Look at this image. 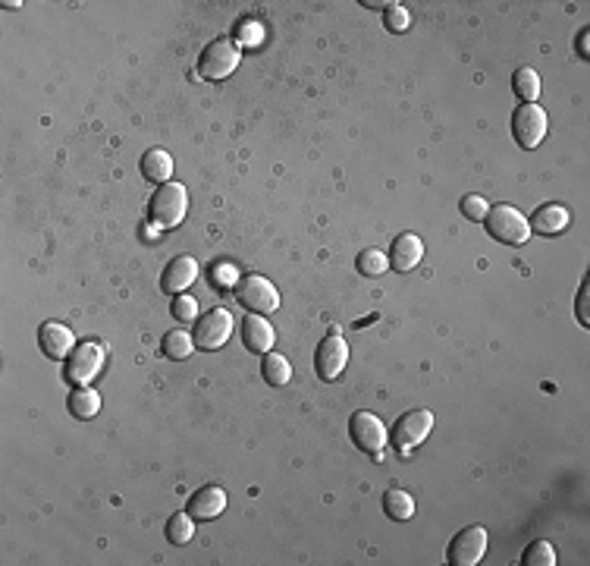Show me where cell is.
I'll return each instance as SVG.
<instances>
[{"mask_svg":"<svg viewBox=\"0 0 590 566\" xmlns=\"http://www.w3.org/2000/svg\"><path fill=\"white\" fill-rule=\"evenodd\" d=\"M186 208H189V195H186V186L182 183H160L154 189V195L148 198V217H151V226L158 230H173V226L182 224L186 217Z\"/></svg>","mask_w":590,"mask_h":566,"instance_id":"cell-1","label":"cell"},{"mask_svg":"<svg viewBox=\"0 0 590 566\" xmlns=\"http://www.w3.org/2000/svg\"><path fill=\"white\" fill-rule=\"evenodd\" d=\"M483 224H487V233L496 239V243H506V246H524L531 236L528 217H524L518 208H512V204H496V208H490Z\"/></svg>","mask_w":590,"mask_h":566,"instance_id":"cell-2","label":"cell"},{"mask_svg":"<svg viewBox=\"0 0 590 566\" xmlns=\"http://www.w3.org/2000/svg\"><path fill=\"white\" fill-rule=\"evenodd\" d=\"M242 51L233 38H214L211 45H204L202 57H198V76L208 82H220L239 67Z\"/></svg>","mask_w":590,"mask_h":566,"instance_id":"cell-3","label":"cell"},{"mask_svg":"<svg viewBox=\"0 0 590 566\" xmlns=\"http://www.w3.org/2000/svg\"><path fill=\"white\" fill-rule=\"evenodd\" d=\"M430 428H433V413H430V409H411V413H405V415L396 419L393 431H389V441H393L396 453L409 456L418 444L428 441Z\"/></svg>","mask_w":590,"mask_h":566,"instance_id":"cell-4","label":"cell"},{"mask_svg":"<svg viewBox=\"0 0 590 566\" xmlns=\"http://www.w3.org/2000/svg\"><path fill=\"white\" fill-rule=\"evenodd\" d=\"M349 437L352 444L358 447L361 453H367L371 459L380 463L383 459V447H387V428H383V422L377 419L374 413H365V409H358V413H352L349 419Z\"/></svg>","mask_w":590,"mask_h":566,"instance_id":"cell-5","label":"cell"},{"mask_svg":"<svg viewBox=\"0 0 590 566\" xmlns=\"http://www.w3.org/2000/svg\"><path fill=\"white\" fill-rule=\"evenodd\" d=\"M236 299L254 315H274L280 309V293L261 274H245L242 280H236Z\"/></svg>","mask_w":590,"mask_h":566,"instance_id":"cell-6","label":"cell"},{"mask_svg":"<svg viewBox=\"0 0 590 566\" xmlns=\"http://www.w3.org/2000/svg\"><path fill=\"white\" fill-rule=\"evenodd\" d=\"M546 130H550V120H546V110L537 108V104H522V108H515L512 113V136L522 148H537L540 139L546 136Z\"/></svg>","mask_w":590,"mask_h":566,"instance_id":"cell-7","label":"cell"},{"mask_svg":"<svg viewBox=\"0 0 590 566\" xmlns=\"http://www.w3.org/2000/svg\"><path fill=\"white\" fill-rule=\"evenodd\" d=\"M230 334H233V315L226 309H211L195 321V337L191 340H195L198 350L214 352L230 340Z\"/></svg>","mask_w":590,"mask_h":566,"instance_id":"cell-8","label":"cell"},{"mask_svg":"<svg viewBox=\"0 0 590 566\" xmlns=\"http://www.w3.org/2000/svg\"><path fill=\"white\" fill-rule=\"evenodd\" d=\"M104 368V346L98 343H79L73 352H69V362H67V372L63 378L76 387H85L95 381V374Z\"/></svg>","mask_w":590,"mask_h":566,"instance_id":"cell-9","label":"cell"},{"mask_svg":"<svg viewBox=\"0 0 590 566\" xmlns=\"http://www.w3.org/2000/svg\"><path fill=\"white\" fill-rule=\"evenodd\" d=\"M483 550H487V529H483V526H468L450 541V548H446V563L474 566V563H481Z\"/></svg>","mask_w":590,"mask_h":566,"instance_id":"cell-10","label":"cell"},{"mask_svg":"<svg viewBox=\"0 0 590 566\" xmlns=\"http://www.w3.org/2000/svg\"><path fill=\"white\" fill-rule=\"evenodd\" d=\"M346 362H349V346H346L343 334L333 328L330 337L321 340V346H317L315 368H317V374H321V381H336L339 372L346 368Z\"/></svg>","mask_w":590,"mask_h":566,"instance_id":"cell-11","label":"cell"},{"mask_svg":"<svg viewBox=\"0 0 590 566\" xmlns=\"http://www.w3.org/2000/svg\"><path fill=\"white\" fill-rule=\"evenodd\" d=\"M38 346L47 359H67L76 350V337L67 324L60 321H45L38 330Z\"/></svg>","mask_w":590,"mask_h":566,"instance_id":"cell-12","label":"cell"},{"mask_svg":"<svg viewBox=\"0 0 590 566\" xmlns=\"http://www.w3.org/2000/svg\"><path fill=\"white\" fill-rule=\"evenodd\" d=\"M198 278V261L191 255H176L167 267H163V278H160V289L163 293H186V289L195 283Z\"/></svg>","mask_w":590,"mask_h":566,"instance_id":"cell-13","label":"cell"},{"mask_svg":"<svg viewBox=\"0 0 590 566\" xmlns=\"http://www.w3.org/2000/svg\"><path fill=\"white\" fill-rule=\"evenodd\" d=\"M389 267H396V271H411V267L421 265L424 258V243L418 233H399V236L393 239V249H389Z\"/></svg>","mask_w":590,"mask_h":566,"instance_id":"cell-14","label":"cell"},{"mask_svg":"<svg viewBox=\"0 0 590 566\" xmlns=\"http://www.w3.org/2000/svg\"><path fill=\"white\" fill-rule=\"evenodd\" d=\"M276 340V330L270 328V321L264 315H245V321H242V343H245V350L258 352V356H267L270 346H274Z\"/></svg>","mask_w":590,"mask_h":566,"instance_id":"cell-15","label":"cell"},{"mask_svg":"<svg viewBox=\"0 0 590 566\" xmlns=\"http://www.w3.org/2000/svg\"><path fill=\"white\" fill-rule=\"evenodd\" d=\"M226 509V491L220 485H204L189 498L191 519H217Z\"/></svg>","mask_w":590,"mask_h":566,"instance_id":"cell-16","label":"cell"},{"mask_svg":"<svg viewBox=\"0 0 590 566\" xmlns=\"http://www.w3.org/2000/svg\"><path fill=\"white\" fill-rule=\"evenodd\" d=\"M568 221H572V215H568V208L563 204H543V208L534 211V217H531V230L540 233V236H556V233H563Z\"/></svg>","mask_w":590,"mask_h":566,"instance_id":"cell-17","label":"cell"},{"mask_svg":"<svg viewBox=\"0 0 590 566\" xmlns=\"http://www.w3.org/2000/svg\"><path fill=\"white\" fill-rule=\"evenodd\" d=\"M141 176H145L148 183H170V176H173V158H170V152H163V148H151V152H145V158H141Z\"/></svg>","mask_w":590,"mask_h":566,"instance_id":"cell-18","label":"cell"},{"mask_svg":"<svg viewBox=\"0 0 590 566\" xmlns=\"http://www.w3.org/2000/svg\"><path fill=\"white\" fill-rule=\"evenodd\" d=\"M383 513L396 522L411 519V516H415V498H411L409 491H402V487H389V491L383 494Z\"/></svg>","mask_w":590,"mask_h":566,"instance_id":"cell-19","label":"cell"},{"mask_svg":"<svg viewBox=\"0 0 590 566\" xmlns=\"http://www.w3.org/2000/svg\"><path fill=\"white\" fill-rule=\"evenodd\" d=\"M69 413L76 419H95L101 413V396H98V391H91V387H76L69 393Z\"/></svg>","mask_w":590,"mask_h":566,"instance_id":"cell-20","label":"cell"},{"mask_svg":"<svg viewBox=\"0 0 590 566\" xmlns=\"http://www.w3.org/2000/svg\"><path fill=\"white\" fill-rule=\"evenodd\" d=\"M261 374H264L267 384L283 387V384H289V378H293V365H289V359L280 356V352H267L264 362H261Z\"/></svg>","mask_w":590,"mask_h":566,"instance_id":"cell-21","label":"cell"},{"mask_svg":"<svg viewBox=\"0 0 590 566\" xmlns=\"http://www.w3.org/2000/svg\"><path fill=\"white\" fill-rule=\"evenodd\" d=\"M191 350H195V340H191V334H186V330H170V334H163L160 340V352L167 359H189L191 356Z\"/></svg>","mask_w":590,"mask_h":566,"instance_id":"cell-22","label":"cell"},{"mask_svg":"<svg viewBox=\"0 0 590 566\" xmlns=\"http://www.w3.org/2000/svg\"><path fill=\"white\" fill-rule=\"evenodd\" d=\"M512 89H515V95L522 98L524 104H534V98L540 95V76H537V69L522 67L515 76H512Z\"/></svg>","mask_w":590,"mask_h":566,"instance_id":"cell-23","label":"cell"},{"mask_svg":"<svg viewBox=\"0 0 590 566\" xmlns=\"http://www.w3.org/2000/svg\"><path fill=\"white\" fill-rule=\"evenodd\" d=\"M191 535H195V522H191V513H176L170 516L167 522V538L173 544H186L191 541Z\"/></svg>","mask_w":590,"mask_h":566,"instance_id":"cell-24","label":"cell"},{"mask_svg":"<svg viewBox=\"0 0 590 566\" xmlns=\"http://www.w3.org/2000/svg\"><path fill=\"white\" fill-rule=\"evenodd\" d=\"M387 267H389V258L383 252L365 249V252L358 255V274H365V278H380Z\"/></svg>","mask_w":590,"mask_h":566,"instance_id":"cell-25","label":"cell"},{"mask_svg":"<svg viewBox=\"0 0 590 566\" xmlns=\"http://www.w3.org/2000/svg\"><path fill=\"white\" fill-rule=\"evenodd\" d=\"M522 563H528V566H553V563H556V550H553V544H546V541H534V544H528V550L522 554Z\"/></svg>","mask_w":590,"mask_h":566,"instance_id":"cell-26","label":"cell"},{"mask_svg":"<svg viewBox=\"0 0 590 566\" xmlns=\"http://www.w3.org/2000/svg\"><path fill=\"white\" fill-rule=\"evenodd\" d=\"M383 23H387L389 32H405L409 23H411V16H409V10H405L402 4H389L387 13H383Z\"/></svg>","mask_w":590,"mask_h":566,"instance_id":"cell-27","label":"cell"},{"mask_svg":"<svg viewBox=\"0 0 590 566\" xmlns=\"http://www.w3.org/2000/svg\"><path fill=\"white\" fill-rule=\"evenodd\" d=\"M487 211H490L487 198H481V195H465V198H461V215H465L468 221H483V217H487Z\"/></svg>","mask_w":590,"mask_h":566,"instance_id":"cell-28","label":"cell"},{"mask_svg":"<svg viewBox=\"0 0 590 566\" xmlns=\"http://www.w3.org/2000/svg\"><path fill=\"white\" fill-rule=\"evenodd\" d=\"M173 315L180 318V321H195V315H198V302L191 299V296H176V302H173Z\"/></svg>","mask_w":590,"mask_h":566,"instance_id":"cell-29","label":"cell"},{"mask_svg":"<svg viewBox=\"0 0 590 566\" xmlns=\"http://www.w3.org/2000/svg\"><path fill=\"white\" fill-rule=\"evenodd\" d=\"M587 296H590V283L585 280V283H581V289H578V309H574V311H578V321L585 324V328H587V324H590V311H587Z\"/></svg>","mask_w":590,"mask_h":566,"instance_id":"cell-30","label":"cell"},{"mask_svg":"<svg viewBox=\"0 0 590 566\" xmlns=\"http://www.w3.org/2000/svg\"><path fill=\"white\" fill-rule=\"evenodd\" d=\"M233 267H214V287H220V280H230Z\"/></svg>","mask_w":590,"mask_h":566,"instance_id":"cell-31","label":"cell"},{"mask_svg":"<svg viewBox=\"0 0 590 566\" xmlns=\"http://www.w3.org/2000/svg\"><path fill=\"white\" fill-rule=\"evenodd\" d=\"M578 54H581V57H587V28L578 35Z\"/></svg>","mask_w":590,"mask_h":566,"instance_id":"cell-32","label":"cell"}]
</instances>
